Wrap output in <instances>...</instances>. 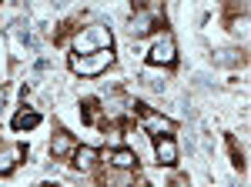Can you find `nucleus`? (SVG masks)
I'll use <instances>...</instances> for the list:
<instances>
[{
    "mask_svg": "<svg viewBox=\"0 0 251 187\" xmlns=\"http://www.w3.org/2000/svg\"><path fill=\"white\" fill-rule=\"evenodd\" d=\"M74 47H77V54H97V50H111V30L107 27H100V23H94V27H87V30H80L77 40H74Z\"/></svg>",
    "mask_w": 251,
    "mask_h": 187,
    "instance_id": "nucleus-1",
    "label": "nucleus"
},
{
    "mask_svg": "<svg viewBox=\"0 0 251 187\" xmlns=\"http://www.w3.org/2000/svg\"><path fill=\"white\" fill-rule=\"evenodd\" d=\"M111 50H97V54H87V57H71V70L80 77H94L100 74L104 67H111Z\"/></svg>",
    "mask_w": 251,
    "mask_h": 187,
    "instance_id": "nucleus-2",
    "label": "nucleus"
},
{
    "mask_svg": "<svg viewBox=\"0 0 251 187\" xmlns=\"http://www.w3.org/2000/svg\"><path fill=\"white\" fill-rule=\"evenodd\" d=\"M157 20H161V14H157L154 7H137L134 14H131V34H134V37L151 34L157 27Z\"/></svg>",
    "mask_w": 251,
    "mask_h": 187,
    "instance_id": "nucleus-3",
    "label": "nucleus"
},
{
    "mask_svg": "<svg viewBox=\"0 0 251 187\" xmlns=\"http://www.w3.org/2000/svg\"><path fill=\"white\" fill-rule=\"evenodd\" d=\"M174 57H177V47H174V37H164L154 40V47H151V54H148V64H164V67H171Z\"/></svg>",
    "mask_w": 251,
    "mask_h": 187,
    "instance_id": "nucleus-4",
    "label": "nucleus"
},
{
    "mask_svg": "<svg viewBox=\"0 0 251 187\" xmlns=\"http://www.w3.org/2000/svg\"><path fill=\"white\" fill-rule=\"evenodd\" d=\"M154 154H157V164H164V167H174L177 164V144H174L171 137H157Z\"/></svg>",
    "mask_w": 251,
    "mask_h": 187,
    "instance_id": "nucleus-5",
    "label": "nucleus"
},
{
    "mask_svg": "<svg viewBox=\"0 0 251 187\" xmlns=\"http://www.w3.org/2000/svg\"><path fill=\"white\" fill-rule=\"evenodd\" d=\"M74 137L71 134H54V140H50V157H74Z\"/></svg>",
    "mask_w": 251,
    "mask_h": 187,
    "instance_id": "nucleus-6",
    "label": "nucleus"
},
{
    "mask_svg": "<svg viewBox=\"0 0 251 187\" xmlns=\"http://www.w3.org/2000/svg\"><path fill=\"white\" fill-rule=\"evenodd\" d=\"M144 127L151 134H164V137H168V134H174V120L161 117V114H148V117H144Z\"/></svg>",
    "mask_w": 251,
    "mask_h": 187,
    "instance_id": "nucleus-7",
    "label": "nucleus"
},
{
    "mask_svg": "<svg viewBox=\"0 0 251 187\" xmlns=\"http://www.w3.org/2000/svg\"><path fill=\"white\" fill-rule=\"evenodd\" d=\"M17 157H24V147H0V174H10L17 167Z\"/></svg>",
    "mask_w": 251,
    "mask_h": 187,
    "instance_id": "nucleus-8",
    "label": "nucleus"
},
{
    "mask_svg": "<svg viewBox=\"0 0 251 187\" xmlns=\"http://www.w3.org/2000/svg\"><path fill=\"white\" fill-rule=\"evenodd\" d=\"M111 164H114V167H121V170H134L137 167V154H131L127 147H121V150H114V154H111Z\"/></svg>",
    "mask_w": 251,
    "mask_h": 187,
    "instance_id": "nucleus-9",
    "label": "nucleus"
},
{
    "mask_svg": "<svg viewBox=\"0 0 251 187\" xmlns=\"http://www.w3.org/2000/svg\"><path fill=\"white\" fill-rule=\"evenodd\" d=\"M94 161H97V150L94 147H77V150H74V167L91 170V167H94Z\"/></svg>",
    "mask_w": 251,
    "mask_h": 187,
    "instance_id": "nucleus-10",
    "label": "nucleus"
},
{
    "mask_svg": "<svg viewBox=\"0 0 251 187\" xmlns=\"http://www.w3.org/2000/svg\"><path fill=\"white\" fill-rule=\"evenodd\" d=\"M40 124V114L37 111H20L14 117V131H30V127H37Z\"/></svg>",
    "mask_w": 251,
    "mask_h": 187,
    "instance_id": "nucleus-11",
    "label": "nucleus"
},
{
    "mask_svg": "<svg viewBox=\"0 0 251 187\" xmlns=\"http://www.w3.org/2000/svg\"><path fill=\"white\" fill-rule=\"evenodd\" d=\"M214 64L234 67V64H245V54H241V50H218V54H214Z\"/></svg>",
    "mask_w": 251,
    "mask_h": 187,
    "instance_id": "nucleus-12",
    "label": "nucleus"
},
{
    "mask_svg": "<svg viewBox=\"0 0 251 187\" xmlns=\"http://www.w3.org/2000/svg\"><path fill=\"white\" fill-rule=\"evenodd\" d=\"M104 114H107V120H121V117H124V100H121V97H114V100H107V107H104Z\"/></svg>",
    "mask_w": 251,
    "mask_h": 187,
    "instance_id": "nucleus-13",
    "label": "nucleus"
},
{
    "mask_svg": "<svg viewBox=\"0 0 251 187\" xmlns=\"http://www.w3.org/2000/svg\"><path fill=\"white\" fill-rule=\"evenodd\" d=\"M111 181H114V187H134V177L131 174H114Z\"/></svg>",
    "mask_w": 251,
    "mask_h": 187,
    "instance_id": "nucleus-14",
    "label": "nucleus"
}]
</instances>
